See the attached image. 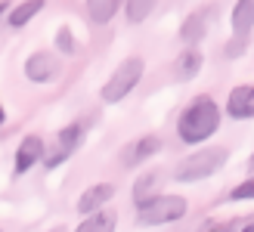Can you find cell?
I'll use <instances>...</instances> for the list:
<instances>
[{
  "mask_svg": "<svg viewBox=\"0 0 254 232\" xmlns=\"http://www.w3.org/2000/svg\"><path fill=\"white\" fill-rule=\"evenodd\" d=\"M87 6V19H90V25H109L112 19H115V12L121 6V0H84Z\"/></svg>",
  "mask_w": 254,
  "mask_h": 232,
  "instance_id": "obj_17",
  "label": "cell"
},
{
  "mask_svg": "<svg viewBox=\"0 0 254 232\" xmlns=\"http://www.w3.org/2000/svg\"><path fill=\"white\" fill-rule=\"evenodd\" d=\"M158 6V0H127L124 3V12H127V22L130 25H139V22H146L152 16V9Z\"/></svg>",
  "mask_w": 254,
  "mask_h": 232,
  "instance_id": "obj_18",
  "label": "cell"
},
{
  "mask_svg": "<svg viewBox=\"0 0 254 232\" xmlns=\"http://www.w3.org/2000/svg\"><path fill=\"white\" fill-rule=\"evenodd\" d=\"M62 74V62L56 53H50V50H34V53L25 59V77H28L31 84H50L56 81Z\"/></svg>",
  "mask_w": 254,
  "mask_h": 232,
  "instance_id": "obj_6",
  "label": "cell"
},
{
  "mask_svg": "<svg viewBox=\"0 0 254 232\" xmlns=\"http://www.w3.org/2000/svg\"><path fill=\"white\" fill-rule=\"evenodd\" d=\"M6 124V109H3V102H0V127Z\"/></svg>",
  "mask_w": 254,
  "mask_h": 232,
  "instance_id": "obj_22",
  "label": "cell"
},
{
  "mask_svg": "<svg viewBox=\"0 0 254 232\" xmlns=\"http://www.w3.org/2000/svg\"><path fill=\"white\" fill-rule=\"evenodd\" d=\"M189 214V198L180 192H158L149 201L136 204V226H168Z\"/></svg>",
  "mask_w": 254,
  "mask_h": 232,
  "instance_id": "obj_3",
  "label": "cell"
},
{
  "mask_svg": "<svg viewBox=\"0 0 254 232\" xmlns=\"http://www.w3.org/2000/svg\"><path fill=\"white\" fill-rule=\"evenodd\" d=\"M220 124H223L220 106L214 102V96L201 93L189 102L180 112V118H177V139L186 143V146H201L220 130Z\"/></svg>",
  "mask_w": 254,
  "mask_h": 232,
  "instance_id": "obj_1",
  "label": "cell"
},
{
  "mask_svg": "<svg viewBox=\"0 0 254 232\" xmlns=\"http://www.w3.org/2000/svg\"><path fill=\"white\" fill-rule=\"evenodd\" d=\"M6 9H9V3H6V0H0V16H6Z\"/></svg>",
  "mask_w": 254,
  "mask_h": 232,
  "instance_id": "obj_23",
  "label": "cell"
},
{
  "mask_svg": "<svg viewBox=\"0 0 254 232\" xmlns=\"http://www.w3.org/2000/svg\"><path fill=\"white\" fill-rule=\"evenodd\" d=\"M211 19H217V3H208L195 12H189V16L180 22V41L186 47H195L208 37V28H211Z\"/></svg>",
  "mask_w": 254,
  "mask_h": 232,
  "instance_id": "obj_7",
  "label": "cell"
},
{
  "mask_svg": "<svg viewBox=\"0 0 254 232\" xmlns=\"http://www.w3.org/2000/svg\"><path fill=\"white\" fill-rule=\"evenodd\" d=\"M161 146H164L161 136H155V133L139 136V139H133V143L121 152V164L124 167H139V164H146L149 158H155V155L161 152Z\"/></svg>",
  "mask_w": 254,
  "mask_h": 232,
  "instance_id": "obj_9",
  "label": "cell"
},
{
  "mask_svg": "<svg viewBox=\"0 0 254 232\" xmlns=\"http://www.w3.org/2000/svg\"><path fill=\"white\" fill-rule=\"evenodd\" d=\"M115 226H118V214L109 211L106 204H103V208H96V211H90V214L81 217L78 232H112Z\"/></svg>",
  "mask_w": 254,
  "mask_h": 232,
  "instance_id": "obj_15",
  "label": "cell"
},
{
  "mask_svg": "<svg viewBox=\"0 0 254 232\" xmlns=\"http://www.w3.org/2000/svg\"><path fill=\"white\" fill-rule=\"evenodd\" d=\"M201 65H205V56H201L195 47H186L183 53L177 56V62H174V77L186 84V81H192V77H198Z\"/></svg>",
  "mask_w": 254,
  "mask_h": 232,
  "instance_id": "obj_13",
  "label": "cell"
},
{
  "mask_svg": "<svg viewBox=\"0 0 254 232\" xmlns=\"http://www.w3.org/2000/svg\"><path fill=\"white\" fill-rule=\"evenodd\" d=\"M90 124H93V118H78V121H71V124L62 127V130L56 133V149L44 152V167H47V171H53V167H59L62 161H68L71 155L81 149Z\"/></svg>",
  "mask_w": 254,
  "mask_h": 232,
  "instance_id": "obj_5",
  "label": "cell"
},
{
  "mask_svg": "<svg viewBox=\"0 0 254 232\" xmlns=\"http://www.w3.org/2000/svg\"><path fill=\"white\" fill-rule=\"evenodd\" d=\"M230 25H233V34L236 37L251 41V34H254V0H236Z\"/></svg>",
  "mask_w": 254,
  "mask_h": 232,
  "instance_id": "obj_12",
  "label": "cell"
},
{
  "mask_svg": "<svg viewBox=\"0 0 254 232\" xmlns=\"http://www.w3.org/2000/svg\"><path fill=\"white\" fill-rule=\"evenodd\" d=\"M53 47L59 50V53H65V56H74V53H78V44H74V31L68 28V25H62V28H56Z\"/></svg>",
  "mask_w": 254,
  "mask_h": 232,
  "instance_id": "obj_19",
  "label": "cell"
},
{
  "mask_svg": "<svg viewBox=\"0 0 254 232\" xmlns=\"http://www.w3.org/2000/svg\"><path fill=\"white\" fill-rule=\"evenodd\" d=\"M226 118H233V121L254 118V87L251 84H239L230 90V96H226Z\"/></svg>",
  "mask_w": 254,
  "mask_h": 232,
  "instance_id": "obj_10",
  "label": "cell"
},
{
  "mask_svg": "<svg viewBox=\"0 0 254 232\" xmlns=\"http://www.w3.org/2000/svg\"><path fill=\"white\" fill-rule=\"evenodd\" d=\"M245 50H248V41L245 37H230V41H226V47H223V56L226 59H242L245 56Z\"/></svg>",
  "mask_w": 254,
  "mask_h": 232,
  "instance_id": "obj_20",
  "label": "cell"
},
{
  "mask_svg": "<svg viewBox=\"0 0 254 232\" xmlns=\"http://www.w3.org/2000/svg\"><path fill=\"white\" fill-rule=\"evenodd\" d=\"M143 71H146L143 56H127L121 65H115V71L109 74V81L103 84V90H99V99H103L106 106L124 102L136 90V84L143 81Z\"/></svg>",
  "mask_w": 254,
  "mask_h": 232,
  "instance_id": "obj_4",
  "label": "cell"
},
{
  "mask_svg": "<svg viewBox=\"0 0 254 232\" xmlns=\"http://www.w3.org/2000/svg\"><path fill=\"white\" fill-rule=\"evenodd\" d=\"M47 6V0H22V3L16 6H9L6 9V22H9V28H25L34 16H41V9Z\"/></svg>",
  "mask_w": 254,
  "mask_h": 232,
  "instance_id": "obj_16",
  "label": "cell"
},
{
  "mask_svg": "<svg viewBox=\"0 0 254 232\" xmlns=\"http://www.w3.org/2000/svg\"><path fill=\"white\" fill-rule=\"evenodd\" d=\"M251 198H254V179L251 176L245 179V183H239L230 195H226V201H251Z\"/></svg>",
  "mask_w": 254,
  "mask_h": 232,
  "instance_id": "obj_21",
  "label": "cell"
},
{
  "mask_svg": "<svg viewBox=\"0 0 254 232\" xmlns=\"http://www.w3.org/2000/svg\"><path fill=\"white\" fill-rule=\"evenodd\" d=\"M164 171H146V174H139V179L133 183V204H143V201H149L152 195H158V192L164 189Z\"/></svg>",
  "mask_w": 254,
  "mask_h": 232,
  "instance_id": "obj_14",
  "label": "cell"
},
{
  "mask_svg": "<svg viewBox=\"0 0 254 232\" xmlns=\"http://www.w3.org/2000/svg\"><path fill=\"white\" fill-rule=\"evenodd\" d=\"M115 183H96L90 189H84L81 192V198H78V214H90L96 208H103V204H109L112 198H115Z\"/></svg>",
  "mask_w": 254,
  "mask_h": 232,
  "instance_id": "obj_11",
  "label": "cell"
},
{
  "mask_svg": "<svg viewBox=\"0 0 254 232\" xmlns=\"http://www.w3.org/2000/svg\"><path fill=\"white\" fill-rule=\"evenodd\" d=\"M226 161H230V149L226 146H201L195 152H189L183 161H177V167L171 171L174 183H198V179H208L217 171H223Z\"/></svg>",
  "mask_w": 254,
  "mask_h": 232,
  "instance_id": "obj_2",
  "label": "cell"
},
{
  "mask_svg": "<svg viewBox=\"0 0 254 232\" xmlns=\"http://www.w3.org/2000/svg\"><path fill=\"white\" fill-rule=\"evenodd\" d=\"M44 152H47V143L37 133L22 136V143L16 146V158H12V176H25L34 164H41Z\"/></svg>",
  "mask_w": 254,
  "mask_h": 232,
  "instance_id": "obj_8",
  "label": "cell"
}]
</instances>
